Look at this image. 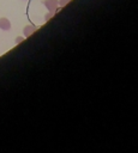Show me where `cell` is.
I'll use <instances>...</instances> for the list:
<instances>
[{
    "label": "cell",
    "instance_id": "277c9868",
    "mask_svg": "<svg viewBox=\"0 0 138 153\" xmlns=\"http://www.w3.org/2000/svg\"><path fill=\"white\" fill-rule=\"evenodd\" d=\"M70 1H71V0H58V4H59L60 7H64V6H66Z\"/></svg>",
    "mask_w": 138,
    "mask_h": 153
},
{
    "label": "cell",
    "instance_id": "7a4b0ae2",
    "mask_svg": "<svg viewBox=\"0 0 138 153\" xmlns=\"http://www.w3.org/2000/svg\"><path fill=\"white\" fill-rule=\"evenodd\" d=\"M36 30H37V26H35V25H31V24L25 25V26H24V29H23L24 37H29V36H30V35H32Z\"/></svg>",
    "mask_w": 138,
    "mask_h": 153
},
{
    "label": "cell",
    "instance_id": "6da1fadb",
    "mask_svg": "<svg viewBox=\"0 0 138 153\" xmlns=\"http://www.w3.org/2000/svg\"><path fill=\"white\" fill-rule=\"evenodd\" d=\"M43 5H44L46 8L48 10V12H52V13H55V12H58V10H59L58 0H44V1H43Z\"/></svg>",
    "mask_w": 138,
    "mask_h": 153
},
{
    "label": "cell",
    "instance_id": "5b68a950",
    "mask_svg": "<svg viewBox=\"0 0 138 153\" xmlns=\"http://www.w3.org/2000/svg\"><path fill=\"white\" fill-rule=\"evenodd\" d=\"M53 16H54V13L48 12V13L46 14V17H44V20H49V18H50V17H53Z\"/></svg>",
    "mask_w": 138,
    "mask_h": 153
},
{
    "label": "cell",
    "instance_id": "8992f818",
    "mask_svg": "<svg viewBox=\"0 0 138 153\" xmlns=\"http://www.w3.org/2000/svg\"><path fill=\"white\" fill-rule=\"evenodd\" d=\"M24 41V37H22V36H18L17 38H16V43L18 44V43H20V42H23Z\"/></svg>",
    "mask_w": 138,
    "mask_h": 153
},
{
    "label": "cell",
    "instance_id": "3957f363",
    "mask_svg": "<svg viewBox=\"0 0 138 153\" xmlns=\"http://www.w3.org/2000/svg\"><path fill=\"white\" fill-rule=\"evenodd\" d=\"M0 29L4 31H7L11 29V22L10 19H7L6 17H1L0 18Z\"/></svg>",
    "mask_w": 138,
    "mask_h": 153
}]
</instances>
